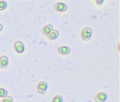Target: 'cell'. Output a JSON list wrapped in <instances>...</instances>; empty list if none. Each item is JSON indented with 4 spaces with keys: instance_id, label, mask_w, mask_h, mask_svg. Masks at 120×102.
I'll return each mask as SVG.
<instances>
[{
    "instance_id": "cell-1",
    "label": "cell",
    "mask_w": 120,
    "mask_h": 102,
    "mask_svg": "<svg viewBox=\"0 0 120 102\" xmlns=\"http://www.w3.org/2000/svg\"><path fill=\"white\" fill-rule=\"evenodd\" d=\"M92 33V30L89 27L85 28L82 32V37L85 41H89L91 37Z\"/></svg>"
},
{
    "instance_id": "cell-12",
    "label": "cell",
    "mask_w": 120,
    "mask_h": 102,
    "mask_svg": "<svg viewBox=\"0 0 120 102\" xmlns=\"http://www.w3.org/2000/svg\"><path fill=\"white\" fill-rule=\"evenodd\" d=\"M7 6V3L5 1H0V10H4Z\"/></svg>"
},
{
    "instance_id": "cell-14",
    "label": "cell",
    "mask_w": 120,
    "mask_h": 102,
    "mask_svg": "<svg viewBox=\"0 0 120 102\" xmlns=\"http://www.w3.org/2000/svg\"><path fill=\"white\" fill-rule=\"evenodd\" d=\"M104 0H96V2L98 4H101L103 3Z\"/></svg>"
},
{
    "instance_id": "cell-7",
    "label": "cell",
    "mask_w": 120,
    "mask_h": 102,
    "mask_svg": "<svg viewBox=\"0 0 120 102\" xmlns=\"http://www.w3.org/2000/svg\"><path fill=\"white\" fill-rule=\"evenodd\" d=\"M53 26L51 25H48L45 26L42 30V32L45 34H48L52 30H53Z\"/></svg>"
},
{
    "instance_id": "cell-3",
    "label": "cell",
    "mask_w": 120,
    "mask_h": 102,
    "mask_svg": "<svg viewBox=\"0 0 120 102\" xmlns=\"http://www.w3.org/2000/svg\"><path fill=\"white\" fill-rule=\"evenodd\" d=\"M107 98V95L106 93L102 92L100 93L95 98L96 102H104Z\"/></svg>"
},
{
    "instance_id": "cell-11",
    "label": "cell",
    "mask_w": 120,
    "mask_h": 102,
    "mask_svg": "<svg viewBox=\"0 0 120 102\" xmlns=\"http://www.w3.org/2000/svg\"><path fill=\"white\" fill-rule=\"evenodd\" d=\"M7 94L8 92L6 90L0 88V97H5Z\"/></svg>"
},
{
    "instance_id": "cell-10",
    "label": "cell",
    "mask_w": 120,
    "mask_h": 102,
    "mask_svg": "<svg viewBox=\"0 0 120 102\" xmlns=\"http://www.w3.org/2000/svg\"><path fill=\"white\" fill-rule=\"evenodd\" d=\"M63 98L61 96L57 95L53 99V102H62Z\"/></svg>"
},
{
    "instance_id": "cell-5",
    "label": "cell",
    "mask_w": 120,
    "mask_h": 102,
    "mask_svg": "<svg viewBox=\"0 0 120 102\" xmlns=\"http://www.w3.org/2000/svg\"><path fill=\"white\" fill-rule=\"evenodd\" d=\"M15 47L16 50L19 53H22L24 50V46L22 42L18 41L15 44Z\"/></svg>"
},
{
    "instance_id": "cell-4",
    "label": "cell",
    "mask_w": 120,
    "mask_h": 102,
    "mask_svg": "<svg viewBox=\"0 0 120 102\" xmlns=\"http://www.w3.org/2000/svg\"><path fill=\"white\" fill-rule=\"evenodd\" d=\"M55 10L59 11H64L67 10V6L66 4L62 3L57 4L54 6Z\"/></svg>"
},
{
    "instance_id": "cell-2",
    "label": "cell",
    "mask_w": 120,
    "mask_h": 102,
    "mask_svg": "<svg viewBox=\"0 0 120 102\" xmlns=\"http://www.w3.org/2000/svg\"><path fill=\"white\" fill-rule=\"evenodd\" d=\"M47 88V84L45 82L42 81L40 82L38 85V92L41 94H44Z\"/></svg>"
},
{
    "instance_id": "cell-13",
    "label": "cell",
    "mask_w": 120,
    "mask_h": 102,
    "mask_svg": "<svg viewBox=\"0 0 120 102\" xmlns=\"http://www.w3.org/2000/svg\"><path fill=\"white\" fill-rule=\"evenodd\" d=\"M3 102H12V98L11 96H7L4 98Z\"/></svg>"
},
{
    "instance_id": "cell-9",
    "label": "cell",
    "mask_w": 120,
    "mask_h": 102,
    "mask_svg": "<svg viewBox=\"0 0 120 102\" xmlns=\"http://www.w3.org/2000/svg\"><path fill=\"white\" fill-rule=\"evenodd\" d=\"M59 52L61 54L66 55L68 54L70 52V49L68 47L66 46H62L59 49Z\"/></svg>"
},
{
    "instance_id": "cell-6",
    "label": "cell",
    "mask_w": 120,
    "mask_h": 102,
    "mask_svg": "<svg viewBox=\"0 0 120 102\" xmlns=\"http://www.w3.org/2000/svg\"><path fill=\"white\" fill-rule=\"evenodd\" d=\"M8 60L7 57L3 56L0 58V67L2 68L7 67L8 64Z\"/></svg>"
},
{
    "instance_id": "cell-15",
    "label": "cell",
    "mask_w": 120,
    "mask_h": 102,
    "mask_svg": "<svg viewBox=\"0 0 120 102\" xmlns=\"http://www.w3.org/2000/svg\"><path fill=\"white\" fill-rule=\"evenodd\" d=\"M3 29V26L1 24H0V31L2 30Z\"/></svg>"
},
{
    "instance_id": "cell-8",
    "label": "cell",
    "mask_w": 120,
    "mask_h": 102,
    "mask_svg": "<svg viewBox=\"0 0 120 102\" xmlns=\"http://www.w3.org/2000/svg\"><path fill=\"white\" fill-rule=\"evenodd\" d=\"M59 32L57 30H52L48 35V37L49 39H54L56 38L59 36Z\"/></svg>"
}]
</instances>
